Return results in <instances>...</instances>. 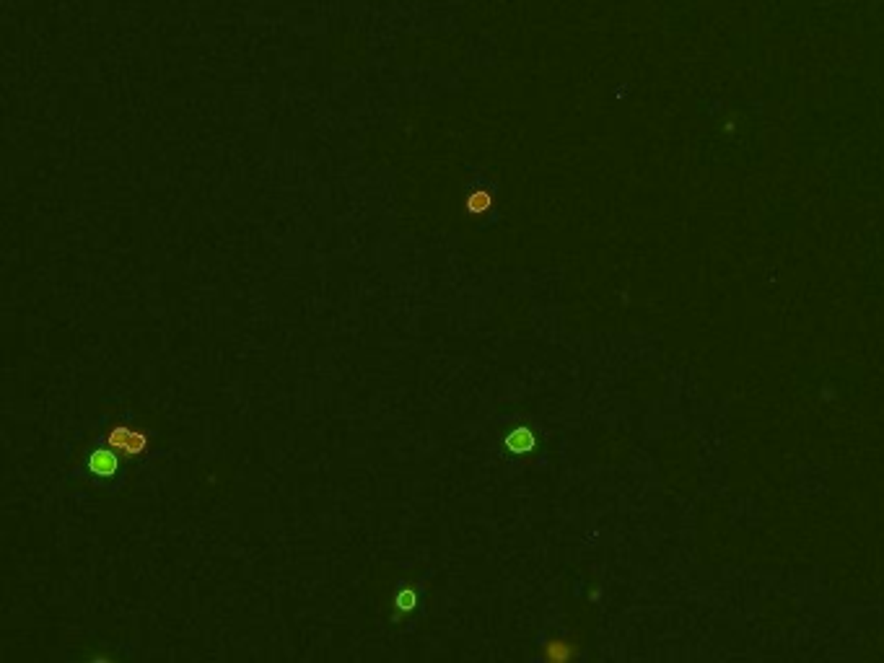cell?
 I'll list each match as a JSON object with an SVG mask.
<instances>
[{"mask_svg":"<svg viewBox=\"0 0 884 663\" xmlns=\"http://www.w3.org/2000/svg\"><path fill=\"white\" fill-rule=\"evenodd\" d=\"M508 443H511L514 449L524 451V449H529V446H532V438H529V433H526V430H522V433H514V436L508 438Z\"/></svg>","mask_w":884,"mask_h":663,"instance_id":"cell-3","label":"cell"},{"mask_svg":"<svg viewBox=\"0 0 884 663\" xmlns=\"http://www.w3.org/2000/svg\"><path fill=\"white\" fill-rule=\"evenodd\" d=\"M109 443H112V446H122L125 451H138L140 446H145V436L143 433H133V430H127V428H120L109 436Z\"/></svg>","mask_w":884,"mask_h":663,"instance_id":"cell-1","label":"cell"},{"mask_svg":"<svg viewBox=\"0 0 884 663\" xmlns=\"http://www.w3.org/2000/svg\"><path fill=\"white\" fill-rule=\"evenodd\" d=\"M114 467H117V461H114V456L112 454H107V451L93 454L91 461H89V469L96 471V474H112Z\"/></svg>","mask_w":884,"mask_h":663,"instance_id":"cell-2","label":"cell"}]
</instances>
